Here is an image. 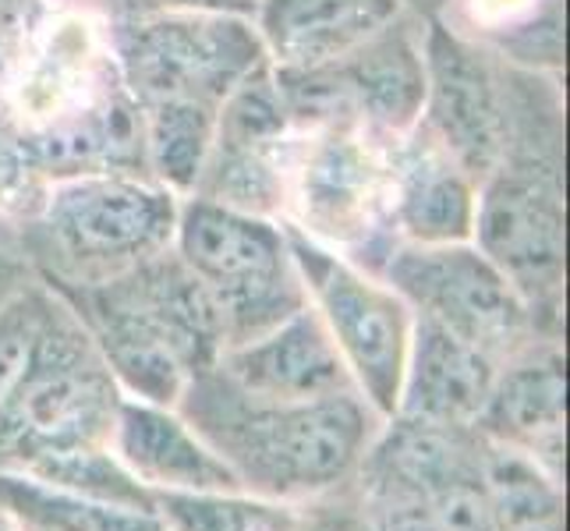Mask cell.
<instances>
[{
  "mask_svg": "<svg viewBox=\"0 0 570 531\" xmlns=\"http://www.w3.org/2000/svg\"><path fill=\"white\" fill-rule=\"evenodd\" d=\"M0 110L50 181L78 174H142V110L117 65L110 18L50 4L0 78Z\"/></svg>",
  "mask_w": 570,
  "mask_h": 531,
  "instance_id": "cell-1",
  "label": "cell"
},
{
  "mask_svg": "<svg viewBox=\"0 0 570 531\" xmlns=\"http://www.w3.org/2000/svg\"><path fill=\"white\" fill-rule=\"evenodd\" d=\"M503 149L479 185L471 242L518 287L535 330L563 341L567 291V117L560 75L500 61Z\"/></svg>",
  "mask_w": 570,
  "mask_h": 531,
  "instance_id": "cell-2",
  "label": "cell"
},
{
  "mask_svg": "<svg viewBox=\"0 0 570 531\" xmlns=\"http://www.w3.org/2000/svg\"><path fill=\"white\" fill-rule=\"evenodd\" d=\"M174 407L234 471L242 493L281 503L347 489L383 425L362 393L269 401L242 390L220 365L195 376Z\"/></svg>",
  "mask_w": 570,
  "mask_h": 531,
  "instance_id": "cell-3",
  "label": "cell"
},
{
  "mask_svg": "<svg viewBox=\"0 0 570 531\" xmlns=\"http://www.w3.org/2000/svg\"><path fill=\"white\" fill-rule=\"evenodd\" d=\"M39 284L75 312L125 397L174 407L227 347L209 291L174 248L104 284Z\"/></svg>",
  "mask_w": 570,
  "mask_h": 531,
  "instance_id": "cell-4",
  "label": "cell"
},
{
  "mask_svg": "<svg viewBox=\"0 0 570 531\" xmlns=\"http://www.w3.org/2000/svg\"><path fill=\"white\" fill-rule=\"evenodd\" d=\"M181 195L142 174L61 177L22 224V255L36 281L104 284L174 245Z\"/></svg>",
  "mask_w": 570,
  "mask_h": 531,
  "instance_id": "cell-5",
  "label": "cell"
},
{
  "mask_svg": "<svg viewBox=\"0 0 570 531\" xmlns=\"http://www.w3.org/2000/svg\"><path fill=\"white\" fill-rule=\"evenodd\" d=\"M121 401L89 333L53 294L26 365L0 393V468L22 471L68 450L110 446Z\"/></svg>",
  "mask_w": 570,
  "mask_h": 531,
  "instance_id": "cell-6",
  "label": "cell"
},
{
  "mask_svg": "<svg viewBox=\"0 0 570 531\" xmlns=\"http://www.w3.org/2000/svg\"><path fill=\"white\" fill-rule=\"evenodd\" d=\"M390 142L358 125H291L284 156L281 220L376 277L401 245L390 220Z\"/></svg>",
  "mask_w": 570,
  "mask_h": 531,
  "instance_id": "cell-7",
  "label": "cell"
},
{
  "mask_svg": "<svg viewBox=\"0 0 570 531\" xmlns=\"http://www.w3.org/2000/svg\"><path fill=\"white\" fill-rule=\"evenodd\" d=\"M170 248L209 291L227 347L263 337L266 330L308 305L284 220L188 195L181 199Z\"/></svg>",
  "mask_w": 570,
  "mask_h": 531,
  "instance_id": "cell-8",
  "label": "cell"
},
{
  "mask_svg": "<svg viewBox=\"0 0 570 531\" xmlns=\"http://www.w3.org/2000/svg\"><path fill=\"white\" fill-rule=\"evenodd\" d=\"M110 39L139 110L220 114L227 96L266 65L255 22L230 14L146 11L110 18Z\"/></svg>",
  "mask_w": 570,
  "mask_h": 531,
  "instance_id": "cell-9",
  "label": "cell"
},
{
  "mask_svg": "<svg viewBox=\"0 0 570 531\" xmlns=\"http://www.w3.org/2000/svg\"><path fill=\"white\" fill-rule=\"evenodd\" d=\"M287 242L308 305L337 344L355 390L383 422L393 419L415 312L383 277L344 259L341 252L305 238L294 227H287Z\"/></svg>",
  "mask_w": 570,
  "mask_h": 531,
  "instance_id": "cell-10",
  "label": "cell"
},
{
  "mask_svg": "<svg viewBox=\"0 0 570 531\" xmlns=\"http://www.w3.org/2000/svg\"><path fill=\"white\" fill-rule=\"evenodd\" d=\"M277 75L291 125H358L397 139L422 117L425 61H422V22L401 14L368 43L347 57L308 71Z\"/></svg>",
  "mask_w": 570,
  "mask_h": 531,
  "instance_id": "cell-11",
  "label": "cell"
},
{
  "mask_svg": "<svg viewBox=\"0 0 570 531\" xmlns=\"http://www.w3.org/2000/svg\"><path fill=\"white\" fill-rule=\"evenodd\" d=\"M380 277L401 294L415 316L440 323L497 365L528 344L549 341L535 330L518 287L475 248V242L397 245Z\"/></svg>",
  "mask_w": 570,
  "mask_h": 531,
  "instance_id": "cell-12",
  "label": "cell"
},
{
  "mask_svg": "<svg viewBox=\"0 0 570 531\" xmlns=\"http://www.w3.org/2000/svg\"><path fill=\"white\" fill-rule=\"evenodd\" d=\"M425 96L419 125L482 185L503 149L500 61L446 18L422 22Z\"/></svg>",
  "mask_w": 570,
  "mask_h": 531,
  "instance_id": "cell-13",
  "label": "cell"
},
{
  "mask_svg": "<svg viewBox=\"0 0 570 531\" xmlns=\"http://www.w3.org/2000/svg\"><path fill=\"white\" fill-rule=\"evenodd\" d=\"M287 139L291 114L273 65L266 61L227 96L216 114L213 146L191 195L238 213L281 220Z\"/></svg>",
  "mask_w": 570,
  "mask_h": 531,
  "instance_id": "cell-14",
  "label": "cell"
},
{
  "mask_svg": "<svg viewBox=\"0 0 570 531\" xmlns=\"http://www.w3.org/2000/svg\"><path fill=\"white\" fill-rule=\"evenodd\" d=\"M475 429L489 443L518 450L563 482L567 358L563 341H535L497 365Z\"/></svg>",
  "mask_w": 570,
  "mask_h": 531,
  "instance_id": "cell-15",
  "label": "cell"
},
{
  "mask_svg": "<svg viewBox=\"0 0 570 531\" xmlns=\"http://www.w3.org/2000/svg\"><path fill=\"white\" fill-rule=\"evenodd\" d=\"M390 220L401 245L471 242L479 185L422 125L390 142Z\"/></svg>",
  "mask_w": 570,
  "mask_h": 531,
  "instance_id": "cell-16",
  "label": "cell"
},
{
  "mask_svg": "<svg viewBox=\"0 0 570 531\" xmlns=\"http://www.w3.org/2000/svg\"><path fill=\"white\" fill-rule=\"evenodd\" d=\"M216 365L242 390L269 401H320L333 393H358L337 344L312 305L266 330L263 337L227 347Z\"/></svg>",
  "mask_w": 570,
  "mask_h": 531,
  "instance_id": "cell-17",
  "label": "cell"
},
{
  "mask_svg": "<svg viewBox=\"0 0 570 531\" xmlns=\"http://www.w3.org/2000/svg\"><path fill=\"white\" fill-rule=\"evenodd\" d=\"M110 450L153 493H242L234 471L178 415V407L125 397Z\"/></svg>",
  "mask_w": 570,
  "mask_h": 531,
  "instance_id": "cell-18",
  "label": "cell"
},
{
  "mask_svg": "<svg viewBox=\"0 0 570 531\" xmlns=\"http://www.w3.org/2000/svg\"><path fill=\"white\" fill-rule=\"evenodd\" d=\"M401 14L397 0H259L252 22L273 68L308 71L341 61Z\"/></svg>",
  "mask_w": 570,
  "mask_h": 531,
  "instance_id": "cell-19",
  "label": "cell"
},
{
  "mask_svg": "<svg viewBox=\"0 0 570 531\" xmlns=\"http://www.w3.org/2000/svg\"><path fill=\"white\" fill-rule=\"evenodd\" d=\"M493 376V358H485L479 347L454 337L440 323L415 316L397 393V415L429 425L475 429Z\"/></svg>",
  "mask_w": 570,
  "mask_h": 531,
  "instance_id": "cell-20",
  "label": "cell"
},
{
  "mask_svg": "<svg viewBox=\"0 0 570 531\" xmlns=\"http://www.w3.org/2000/svg\"><path fill=\"white\" fill-rule=\"evenodd\" d=\"M446 14H458L446 22L510 68L563 71V0H454Z\"/></svg>",
  "mask_w": 570,
  "mask_h": 531,
  "instance_id": "cell-21",
  "label": "cell"
},
{
  "mask_svg": "<svg viewBox=\"0 0 570 531\" xmlns=\"http://www.w3.org/2000/svg\"><path fill=\"white\" fill-rule=\"evenodd\" d=\"M0 510L18 531H164L156 514L75 496L14 468H0Z\"/></svg>",
  "mask_w": 570,
  "mask_h": 531,
  "instance_id": "cell-22",
  "label": "cell"
},
{
  "mask_svg": "<svg viewBox=\"0 0 570 531\" xmlns=\"http://www.w3.org/2000/svg\"><path fill=\"white\" fill-rule=\"evenodd\" d=\"M302 510L252 493H156L164 531H294Z\"/></svg>",
  "mask_w": 570,
  "mask_h": 531,
  "instance_id": "cell-23",
  "label": "cell"
},
{
  "mask_svg": "<svg viewBox=\"0 0 570 531\" xmlns=\"http://www.w3.org/2000/svg\"><path fill=\"white\" fill-rule=\"evenodd\" d=\"M26 475L50 482L57 489H68L75 496H86L107 507H125V510H142V514H156V493L146 489L131 471L117 461L110 446H86V450H68V454L43 458L29 468Z\"/></svg>",
  "mask_w": 570,
  "mask_h": 531,
  "instance_id": "cell-24",
  "label": "cell"
},
{
  "mask_svg": "<svg viewBox=\"0 0 570 531\" xmlns=\"http://www.w3.org/2000/svg\"><path fill=\"white\" fill-rule=\"evenodd\" d=\"M50 185V174L26 142V135L0 110V216L14 227L29 224L43 209Z\"/></svg>",
  "mask_w": 570,
  "mask_h": 531,
  "instance_id": "cell-25",
  "label": "cell"
},
{
  "mask_svg": "<svg viewBox=\"0 0 570 531\" xmlns=\"http://www.w3.org/2000/svg\"><path fill=\"white\" fill-rule=\"evenodd\" d=\"M50 305H53V294L39 281L26 284L14 298L0 305V393L8 390V383L18 376V368L26 365Z\"/></svg>",
  "mask_w": 570,
  "mask_h": 531,
  "instance_id": "cell-26",
  "label": "cell"
},
{
  "mask_svg": "<svg viewBox=\"0 0 570 531\" xmlns=\"http://www.w3.org/2000/svg\"><path fill=\"white\" fill-rule=\"evenodd\" d=\"M47 8L50 0H0V78L8 75L14 57L22 53Z\"/></svg>",
  "mask_w": 570,
  "mask_h": 531,
  "instance_id": "cell-27",
  "label": "cell"
},
{
  "mask_svg": "<svg viewBox=\"0 0 570 531\" xmlns=\"http://www.w3.org/2000/svg\"><path fill=\"white\" fill-rule=\"evenodd\" d=\"M294 531H365L362 510L355 503L351 485L341 489V493H333V496L305 503L302 521H298V528H294Z\"/></svg>",
  "mask_w": 570,
  "mask_h": 531,
  "instance_id": "cell-28",
  "label": "cell"
},
{
  "mask_svg": "<svg viewBox=\"0 0 570 531\" xmlns=\"http://www.w3.org/2000/svg\"><path fill=\"white\" fill-rule=\"evenodd\" d=\"M146 11H181V14H230V18H255L259 0H142Z\"/></svg>",
  "mask_w": 570,
  "mask_h": 531,
  "instance_id": "cell-29",
  "label": "cell"
},
{
  "mask_svg": "<svg viewBox=\"0 0 570 531\" xmlns=\"http://www.w3.org/2000/svg\"><path fill=\"white\" fill-rule=\"evenodd\" d=\"M32 281H36V273L22 255V248L0 245V305H4L8 298H14V294Z\"/></svg>",
  "mask_w": 570,
  "mask_h": 531,
  "instance_id": "cell-30",
  "label": "cell"
},
{
  "mask_svg": "<svg viewBox=\"0 0 570 531\" xmlns=\"http://www.w3.org/2000/svg\"><path fill=\"white\" fill-rule=\"evenodd\" d=\"M50 4H65V8H86L104 18H128V14H146L142 0H50Z\"/></svg>",
  "mask_w": 570,
  "mask_h": 531,
  "instance_id": "cell-31",
  "label": "cell"
},
{
  "mask_svg": "<svg viewBox=\"0 0 570 531\" xmlns=\"http://www.w3.org/2000/svg\"><path fill=\"white\" fill-rule=\"evenodd\" d=\"M397 4L419 18V22H432V18H446V11L454 8V0H397Z\"/></svg>",
  "mask_w": 570,
  "mask_h": 531,
  "instance_id": "cell-32",
  "label": "cell"
},
{
  "mask_svg": "<svg viewBox=\"0 0 570 531\" xmlns=\"http://www.w3.org/2000/svg\"><path fill=\"white\" fill-rule=\"evenodd\" d=\"M0 531H18V528H14V521L4 514V510H0Z\"/></svg>",
  "mask_w": 570,
  "mask_h": 531,
  "instance_id": "cell-33",
  "label": "cell"
},
{
  "mask_svg": "<svg viewBox=\"0 0 570 531\" xmlns=\"http://www.w3.org/2000/svg\"><path fill=\"white\" fill-rule=\"evenodd\" d=\"M532 531H563V521H553V524H542V528H532Z\"/></svg>",
  "mask_w": 570,
  "mask_h": 531,
  "instance_id": "cell-34",
  "label": "cell"
}]
</instances>
